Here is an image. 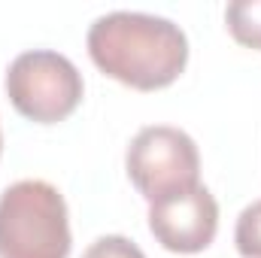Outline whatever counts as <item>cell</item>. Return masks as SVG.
Masks as SVG:
<instances>
[{"mask_svg": "<svg viewBox=\"0 0 261 258\" xmlns=\"http://www.w3.org/2000/svg\"><path fill=\"white\" fill-rule=\"evenodd\" d=\"M88 55L116 82L158 91L189 64V40L179 24L149 12H110L88 28Z\"/></svg>", "mask_w": 261, "mask_h": 258, "instance_id": "1", "label": "cell"}, {"mask_svg": "<svg viewBox=\"0 0 261 258\" xmlns=\"http://www.w3.org/2000/svg\"><path fill=\"white\" fill-rule=\"evenodd\" d=\"M64 194L43 179H21L0 194V258H67Z\"/></svg>", "mask_w": 261, "mask_h": 258, "instance_id": "2", "label": "cell"}, {"mask_svg": "<svg viewBox=\"0 0 261 258\" xmlns=\"http://www.w3.org/2000/svg\"><path fill=\"white\" fill-rule=\"evenodd\" d=\"M82 73L76 64L49 49L18 55L6 70V94L18 116L37 125H55L73 116L82 100Z\"/></svg>", "mask_w": 261, "mask_h": 258, "instance_id": "3", "label": "cell"}, {"mask_svg": "<svg viewBox=\"0 0 261 258\" xmlns=\"http://www.w3.org/2000/svg\"><path fill=\"white\" fill-rule=\"evenodd\" d=\"M125 167L134 189L149 203H155L161 197L195 189L200 176V155L186 131L152 125L130 140Z\"/></svg>", "mask_w": 261, "mask_h": 258, "instance_id": "4", "label": "cell"}, {"mask_svg": "<svg viewBox=\"0 0 261 258\" xmlns=\"http://www.w3.org/2000/svg\"><path fill=\"white\" fill-rule=\"evenodd\" d=\"M149 231L167 252H203L219 231V203L206 186L197 183L195 189L149 203Z\"/></svg>", "mask_w": 261, "mask_h": 258, "instance_id": "5", "label": "cell"}, {"mask_svg": "<svg viewBox=\"0 0 261 258\" xmlns=\"http://www.w3.org/2000/svg\"><path fill=\"white\" fill-rule=\"evenodd\" d=\"M225 21L231 37L246 46L261 52V0H234L225 9Z\"/></svg>", "mask_w": 261, "mask_h": 258, "instance_id": "6", "label": "cell"}, {"mask_svg": "<svg viewBox=\"0 0 261 258\" xmlns=\"http://www.w3.org/2000/svg\"><path fill=\"white\" fill-rule=\"evenodd\" d=\"M234 243H237V252L243 258H261V200L249 203L237 216Z\"/></svg>", "mask_w": 261, "mask_h": 258, "instance_id": "7", "label": "cell"}, {"mask_svg": "<svg viewBox=\"0 0 261 258\" xmlns=\"http://www.w3.org/2000/svg\"><path fill=\"white\" fill-rule=\"evenodd\" d=\"M82 258H146V255L134 240L122 237V234H107V237L94 240L82 252Z\"/></svg>", "mask_w": 261, "mask_h": 258, "instance_id": "8", "label": "cell"}, {"mask_svg": "<svg viewBox=\"0 0 261 258\" xmlns=\"http://www.w3.org/2000/svg\"><path fill=\"white\" fill-rule=\"evenodd\" d=\"M0 155H3V134H0Z\"/></svg>", "mask_w": 261, "mask_h": 258, "instance_id": "9", "label": "cell"}]
</instances>
